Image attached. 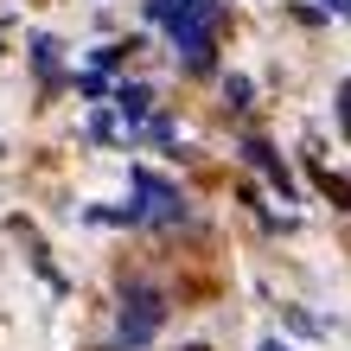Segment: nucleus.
<instances>
[{
	"instance_id": "obj_6",
	"label": "nucleus",
	"mask_w": 351,
	"mask_h": 351,
	"mask_svg": "<svg viewBox=\"0 0 351 351\" xmlns=\"http://www.w3.org/2000/svg\"><path fill=\"white\" fill-rule=\"evenodd\" d=\"M192 351H204V345H192Z\"/></svg>"
},
{
	"instance_id": "obj_3",
	"label": "nucleus",
	"mask_w": 351,
	"mask_h": 351,
	"mask_svg": "<svg viewBox=\"0 0 351 351\" xmlns=\"http://www.w3.org/2000/svg\"><path fill=\"white\" fill-rule=\"evenodd\" d=\"M147 102H154V96H147V90L134 84V90H121V96H115V109L128 115V121H141V115H147Z\"/></svg>"
},
{
	"instance_id": "obj_5",
	"label": "nucleus",
	"mask_w": 351,
	"mask_h": 351,
	"mask_svg": "<svg viewBox=\"0 0 351 351\" xmlns=\"http://www.w3.org/2000/svg\"><path fill=\"white\" fill-rule=\"evenodd\" d=\"M332 13H345V19H351V0H332Z\"/></svg>"
},
{
	"instance_id": "obj_4",
	"label": "nucleus",
	"mask_w": 351,
	"mask_h": 351,
	"mask_svg": "<svg viewBox=\"0 0 351 351\" xmlns=\"http://www.w3.org/2000/svg\"><path fill=\"white\" fill-rule=\"evenodd\" d=\"M339 121H345V134H351V84L339 90Z\"/></svg>"
},
{
	"instance_id": "obj_1",
	"label": "nucleus",
	"mask_w": 351,
	"mask_h": 351,
	"mask_svg": "<svg viewBox=\"0 0 351 351\" xmlns=\"http://www.w3.org/2000/svg\"><path fill=\"white\" fill-rule=\"evenodd\" d=\"M160 319H167V300H160V287L134 281L128 300H121V345H147L160 332Z\"/></svg>"
},
{
	"instance_id": "obj_2",
	"label": "nucleus",
	"mask_w": 351,
	"mask_h": 351,
	"mask_svg": "<svg viewBox=\"0 0 351 351\" xmlns=\"http://www.w3.org/2000/svg\"><path fill=\"white\" fill-rule=\"evenodd\" d=\"M134 185H141V192H147V198H154V204H160V211H167V217L179 211V192H173L167 179H154V173H134Z\"/></svg>"
}]
</instances>
